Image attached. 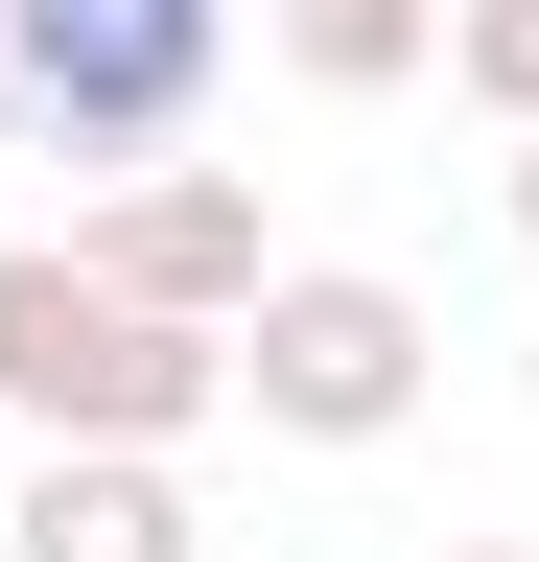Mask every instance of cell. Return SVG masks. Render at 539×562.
Wrapping results in <instances>:
<instances>
[{"mask_svg": "<svg viewBox=\"0 0 539 562\" xmlns=\"http://www.w3.org/2000/svg\"><path fill=\"white\" fill-rule=\"evenodd\" d=\"M212 398H235L212 305H142V281H94L71 235L0 258V422H47V446H188Z\"/></svg>", "mask_w": 539, "mask_h": 562, "instance_id": "6da1fadb", "label": "cell"}, {"mask_svg": "<svg viewBox=\"0 0 539 562\" xmlns=\"http://www.w3.org/2000/svg\"><path fill=\"white\" fill-rule=\"evenodd\" d=\"M235 70V0H0V117L47 165H165Z\"/></svg>", "mask_w": 539, "mask_h": 562, "instance_id": "7a4b0ae2", "label": "cell"}, {"mask_svg": "<svg viewBox=\"0 0 539 562\" xmlns=\"http://www.w3.org/2000/svg\"><path fill=\"white\" fill-rule=\"evenodd\" d=\"M446 375V328H423V281H375V258H282L235 305V398L282 422V446H398Z\"/></svg>", "mask_w": 539, "mask_h": 562, "instance_id": "3957f363", "label": "cell"}, {"mask_svg": "<svg viewBox=\"0 0 539 562\" xmlns=\"http://www.w3.org/2000/svg\"><path fill=\"white\" fill-rule=\"evenodd\" d=\"M71 258H94V281H142V305H212V328L282 281V258H258V188H235V165H117Z\"/></svg>", "mask_w": 539, "mask_h": 562, "instance_id": "277c9868", "label": "cell"}, {"mask_svg": "<svg viewBox=\"0 0 539 562\" xmlns=\"http://www.w3.org/2000/svg\"><path fill=\"white\" fill-rule=\"evenodd\" d=\"M0 562H212V516H188L165 446H47L0 492Z\"/></svg>", "mask_w": 539, "mask_h": 562, "instance_id": "5b68a950", "label": "cell"}, {"mask_svg": "<svg viewBox=\"0 0 539 562\" xmlns=\"http://www.w3.org/2000/svg\"><path fill=\"white\" fill-rule=\"evenodd\" d=\"M258 47L305 94H398V70H446V0H258Z\"/></svg>", "mask_w": 539, "mask_h": 562, "instance_id": "8992f818", "label": "cell"}, {"mask_svg": "<svg viewBox=\"0 0 539 562\" xmlns=\"http://www.w3.org/2000/svg\"><path fill=\"white\" fill-rule=\"evenodd\" d=\"M446 70H469L493 117H539V0H446Z\"/></svg>", "mask_w": 539, "mask_h": 562, "instance_id": "52a82bcc", "label": "cell"}, {"mask_svg": "<svg viewBox=\"0 0 539 562\" xmlns=\"http://www.w3.org/2000/svg\"><path fill=\"white\" fill-rule=\"evenodd\" d=\"M516 235H539V117H516Z\"/></svg>", "mask_w": 539, "mask_h": 562, "instance_id": "ba28073f", "label": "cell"}, {"mask_svg": "<svg viewBox=\"0 0 539 562\" xmlns=\"http://www.w3.org/2000/svg\"><path fill=\"white\" fill-rule=\"evenodd\" d=\"M446 562H539V539H446Z\"/></svg>", "mask_w": 539, "mask_h": 562, "instance_id": "9c48e42d", "label": "cell"}]
</instances>
